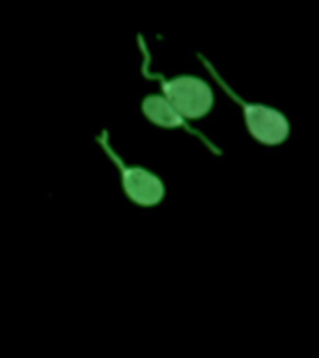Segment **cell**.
Returning <instances> with one entry per match:
<instances>
[{
    "mask_svg": "<svg viewBox=\"0 0 319 358\" xmlns=\"http://www.w3.org/2000/svg\"><path fill=\"white\" fill-rule=\"evenodd\" d=\"M97 142L101 144L106 157L116 164L123 194L127 196L129 200L139 207L159 206L162 198H164V183H162V179L155 172H151V170L144 166H129V164H125L122 161V157L112 150L106 131L99 134Z\"/></svg>",
    "mask_w": 319,
    "mask_h": 358,
    "instance_id": "cell-1",
    "label": "cell"
},
{
    "mask_svg": "<svg viewBox=\"0 0 319 358\" xmlns=\"http://www.w3.org/2000/svg\"><path fill=\"white\" fill-rule=\"evenodd\" d=\"M218 83L226 90V94L239 105L246 131H248V134L256 142L269 145V148H274V145L284 144L285 140L290 138L291 125L285 114H282V112L273 108V106L260 105V103H248V101L241 99L239 95H235L229 90V86H226L220 78H218Z\"/></svg>",
    "mask_w": 319,
    "mask_h": 358,
    "instance_id": "cell-3",
    "label": "cell"
},
{
    "mask_svg": "<svg viewBox=\"0 0 319 358\" xmlns=\"http://www.w3.org/2000/svg\"><path fill=\"white\" fill-rule=\"evenodd\" d=\"M140 108H142V114L146 116V120L150 123H153V125H157V127L185 129L187 133L194 134V136H200V140H204V144H207L209 150L218 153L217 145H213L209 140L204 138L198 131H194V129L190 127L189 123H187V120H185V117L181 116V114L162 97V95H146L144 99H142V103H140Z\"/></svg>",
    "mask_w": 319,
    "mask_h": 358,
    "instance_id": "cell-4",
    "label": "cell"
},
{
    "mask_svg": "<svg viewBox=\"0 0 319 358\" xmlns=\"http://www.w3.org/2000/svg\"><path fill=\"white\" fill-rule=\"evenodd\" d=\"M162 97L185 117V120H201L213 110L215 94L209 84L200 77L179 75L173 78H162Z\"/></svg>",
    "mask_w": 319,
    "mask_h": 358,
    "instance_id": "cell-2",
    "label": "cell"
}]
</instances>
